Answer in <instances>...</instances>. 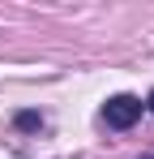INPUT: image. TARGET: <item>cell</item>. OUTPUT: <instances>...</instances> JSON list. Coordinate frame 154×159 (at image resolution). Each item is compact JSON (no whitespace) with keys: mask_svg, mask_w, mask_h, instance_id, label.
I'll use <instances>...</instances> for the list:
<instances>
[{"mask_svg":"<svg viewBox=\"0 0 154 159\" xmlns=\"http://www.w3.org/2000/svg\"><path fill=\"white\" fill-rule=\"evenodd\" d=\"M13 125H17V129H39V125H43V116H39V112H17V116H13Z\"/></svg>","mask_w":154,"mask_h":159,"instance_id":"2","label":"cell"},{"mask_svg":"<svg viewBox=\"0 0 154 159\" xmlns=\"http://www.w3.org/2000/svg\"><path fill=\"white\" fill-rule=\"evenodd\" d=\"M146 107H150V112H154V90H150V99H146Z\"/></svg>","mask_w":154,"mask_h":159,"instance_id":"3","label":"cell"},{"mask_svg":"<svg viewBox=\"0 0 154 159\" xmlns=\"http://www.w3.org/2000/svg\"><path fill=\"white\" fill-rule=\"evenodd\" d=\"M141 99L137 95H111L107 103H103V120L111 125V129H128V125H137L141 120Z\"/></svg>","mask_w":154,"mask_h":159,"instance_id":"1","label":"cell"}]
</instances>
